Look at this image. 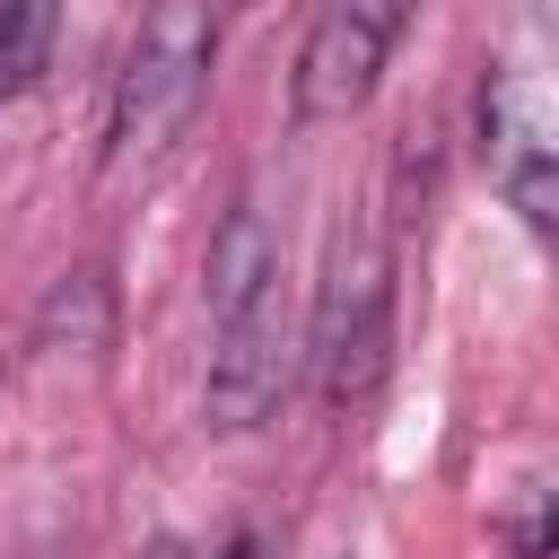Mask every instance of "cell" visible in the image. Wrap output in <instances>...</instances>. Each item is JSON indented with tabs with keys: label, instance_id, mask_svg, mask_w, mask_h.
<instances>
[{
	"label": "cell",
	"instance_id": "cell-3",
	"mask_svg": "<svg viewBox=\"0 0 559 559\" xmlns=\"http://www.w3.org/2000/svg\"><path fill=\"white\" fill-rule=\"evenodd\" d=\"M288 280L271 271L262 288H245L236 306L210 314V376H201V419L210 428H262L288 393Z\"/></svg>",
	"mask_w": 559,
	"mask_h": 559
},
{
	"label": "cell",
	"instance_id": "cell-7",
	"mask_svg": "<svg viewBox=\"0 0 559 559\" xmlns=\"http://www.w3.org/2000/svg\"><path fill=\"white\" fill-rule=\"evenodd\" d=\"M271 271H280V245H271L262 210H253V201H236V210L218 218V236H210V314H218V306H236L245 288H262Z\"/></svg>",
	"mask_w": 559,
	"mask_h": 559
},
{
	"label": "cell",
	"instance_id": "cell-5",
	"mask_svg": "<svg viewBox=\"0 0 559 559\" xmlns=\"http://www.w3.org/2000/svg\"><path fill=\"white\" fill-rule=\"evenodd\" d=\"M480 140H489V166L507 183V201L524 210V227L550 236V114H542V87L533 79H489L480 87Z\"/></svg>",
	"mask_w": 559,
	"mask_h": 559
},
{
	"label": "cell",
	"instance_id": "cell-9",
	"mask_svg": "<svg viewBox=\"0 0 559 559\" xmlns=\"http://www.w3.org/2000/svg\"><path fill=\"white\" fill-rule=\"evenodd\" d=\"M140 559H192V550H183V542H175V533H157V542H148V550H140Z\"/></svg>",
	"mask_w": 559,
	"mask_h": 559
},
{
	"label": "cell",
	"instance_id": "cell-1",
	"mask_svg": "<svg viewBox=\"0 0 559 559\" xmlns=\"http://www.w3.org/2000/svg\"><path fill=\"white\" fill-rule=\"evenodd\" d=\"M210 61H218V17L210 0H148L131 52H122V79H114V122H105V148L131 166V157H157L175 148V131L201 114L210 96Z\"/></svg>",
	"mask_w": 559,
	"mask_h": 559
},
{
	"label": "cell",
	"instance_id": "cell-4",
	"mask_svg": "<svg viewBox=\"0 0 559 559\" xmlns=\"http://www.w3.org/2000/svg\"><path fill=\"white\" fill-rule=\"evenodd\" d=\"M411 9L419 0H323L314 26H306V44H297V70H288L297 122H349L376 96V79H384Z\"/></svg>",
	"mask_w": 559,
	"mask_h": 559
},
{
	"label": "cell",
	"instance_id": "cell-10",
	"mask_svg": "<svg viewBox=\"0 0 559 559\" xmlns=\"http://www.w3.org/2000/svg\"><path fill=\"white\" fill-rule=\"evenodd\" d=\"M227 559H271V550H262V542L245 533V542H227Z\"/></svg>",
	"mask_w": 559,
	"mask_h": 559
},
{
	"label": "cell",
	"instance_id": "cell-8",
	"mask_svg": "<svg viewBox=\"0 0 559 559\" xmlns=\"http://www.w3.org/2000/svg\"><path fill=\"white\" fill-rule=\"evenodd\" d=\"M52 26H61V0H0V105H17L44 79Z\"/></svg>",
	"mask_w": 559,
	"mask_h": 559
},
{
	"label": "cell",
	"instance_id": "cell-6",
	"mask_svg": "<svg viewBox=\"0 0 559 559\" xmlns=\"http://www.w3.org/2000/svg\"><path fill=\"white\" fill-rule=\"evenodd\" d=\"M105 341H114V288H105L96 262H79V271L52 280V297H44V314H35V349H79V358H96Z\"/></svg>",
	"mask_w": 559,
	"mask_h": 559
},
{
	"label": "cell",
	"instance_id": "cell-2",
	"mask_svg": "<svg viewBox=\"0 0 559 559\" xmlns=\"http://www.w3.org/2000/svg\"><path fill=\"white\" fill-rule=\"evenodd\" d=\"M384 349H393V262H384L376 236H341L332 271H323V297H314V332H306L314 393L332 411L367 402L376 376H384Z\"/></svg>",
	"mask_w": 559,
	"mask_h": 559
}]
</instances>
